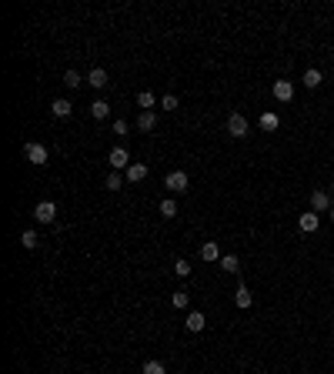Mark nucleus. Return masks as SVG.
Masks as SVG:
<instances>
[{
    "label": "nucleus",
    "instance_id": "obj_1",
    "mask_svg": "<svg viewBox=\"0 0 334 374\" xmlns=\"http://www.w3.org/2000/svg\"><path fill=\"white\" fill-rule=\"evenodd\" d=\"M164 187L174 191V194H184L187 191V174H184V170H171V174L164 177Z\"/></svg>",
    "mask_w": 334,
    "mask_h": 374
},
{
    "label": "nucleus",
    "instance_id": "obj_2",
    "mask_svg": "<svg viewBox=\"0 0 334 374\" xmlns=\"http://www.w3.org/2000/svg\"><path fill=\"white\" fill-rule=\"evenodd\" d=\"M34 217H37V224H50V221L57 217V204H54V201H40V204L34 207Z\"/></svg>",
    "mask_w": 334,
    "mask_h": 374
},
{
    "label": "nucleus",
    "instance_id": "obj_3",
    "mask_svg": "<svg viewBox=\"0 0 334 374\" xmlns=\"http://www.w3.org/2000/svg\"><path fill=\"white\" fill-rule=\"evenodd\" d=\"M107 164H110V170H127L130 167V157L124 147H114L110 154H107Z\"/></svg>",
    "mask_w": 334,
    "mask_h": 374
},
{
    "label": "nucleus",
    "instance_id": "obj_4",
    "mask_svg": "<svg viewBox=\"0 0 334 374\" xmlns=\"http://www.w3.org/2000/svg\"><path fill=\"white\" fill-rule=\"evenodd\" d=\"M271 94H274L281 104H287V100H294V84H291V80H274Z\"/></svg>",
    "mask_w": 334,
    "mask_h": 374
},
{
    "label": "nucleus",
    "instance_id": "obj_5",
    "mask_svg": "<svg viewBox=\"0 0 334 374\" xmlns=\"http://www.w3.org/2000/svg\"><path fill=\"white\" fill-rule=\"evenodd\" d=\"M228 130L234 137H248V117H244V114H231L228 117Z\"/></svg>",
    "mask_w": 334,
    "mask_h": 374
},
{
    "label": "nucleus",
    "instance_id": "obj_6",
    "mask_svg": "<svg viewBox=\"0 0 334 374\" xmlns=\"http://www.w3.org/2000/svg\"><path fill=\"white\" fill-rule=\"evenodd\" d=\"M27 161L30 164H37V167H43V164H47V147H43V144H27Z\"/></svg>",
    "mask_w": 334,
    "mask_h": 374
},
{
    "label": "nucleus",
    "instance_id": "obj_7",
    "mask_svg": "<svg viewBox=\"0 0 334 374\" xmlns=\"http://www.w3.org/2000/svg\"><path fill=\"white\" fill-rule=\"evenodd\" d=\"M298 227H301L304 234H314V231L321 227V217H318L314 211H307V214H301V217H298Z\"/></svg>",
    "mask_w": 334,
    "mask_h": 374
},
{
    "label": "nucleus",
    "instance_id": "obj_8",
    "mask_svg": "<svg viewBox=\"0 0 334 374\" xmlns=\"http://www.w3.org/2000/svg\"><path fill=\"white\" fill-rule=\"evenodd\" d=\"M327 207H331V194L327 191H314L311 194V211L321 214V211H327Z\"/></svg>",
    "mask_w": 334,
    "mask_h": 374
},
{
    "label": "nucleus",
    "instance_id": "obj_9",
    "mask_svg": "<svg viewBox=\"0 0 334 374\" xmlns=\"http://www.w3.org/2000/svg\"><path fill=\"white\" fill-rule=\"evenodd\" d=\"M124 174H127V184H141L144 177H147V164H130Z\"/></svg>",
    "mask_w": 334,
    "mask_h": 374
},
{
    "label": "nucleus",
    "instance_id": "obj_10",
    "mask_svg": "<svg viewBox=\"0 0 334 374\" xmlns=\"http://www.w3.org/2000/svg\"><path fill=\"white\" fill-rule=\"evenodd\" d=\"M87 84L97 87V91H104V87H107V71H104V67H94V71L87 74Z\"/></svg>",
    "mask_w": 334,
    "mask_h": 374
},
{
    "label": "nucleus",
    "instance_id": "obj_11",
    "mask_svg": "<svg viewBox=\"0 0 334 374\" xmlns=\"http://www.w3.org/2000/svg\"><path fill=\"white\" fill-rule=\"evenodd\" d=\"M184 324H187V331H194V334H197V331H204L207 318H204V314H201V311H191V314H187V321H184Z\"/></svg>",
    "mask_w": 334,
    "mask_h": 374
},
{
    "label": "nucleus",
    "instance_id": "obj_12",
    "mask_svg": "<svg viewBox=\"0 0 334 374\" xmlns=\"http://www.w3.org/2000/svg\"><path fill=\"white\" fill-rule=\"evenodd\" d=\"M201 257H204L207 264H211V261H220V247L214 244V240H207V244H201Z\"/></svg>",
    "mask_w": 334,
    "mask_h": 374
},
{
    "label": "nucleus",
    "instance_id": "obj_13",
    "mask_svg": "<svg viewBox=\"0 0 334 374\" xmlns=\"http://www.w3.org/2000/svg\"><path fill=\"white\" fill-rule=\"evenodd\" d=\"M91 117H94V120L110 117V104H107V100H94V104H91Z\"/></svg>",
    "mask_w": 334,
    "mask_h": 374
},
{
    "label": "nucleus",
    "instance_id": "obj_14",
    "mask_svg": "<svg viewBox=\"0 0 334 374\" xmlns=\"http://www.w3.org/2000/svg\"><path fill=\"white\" fill-rule=\"evenodd\" d=\"M137 127H141V130H154V127H157V114H154V111H141V117H137Z\"/></svg>",
    "mask_w": 334,
    "mask_h": 374
},
{
    "label": "nucleus",
    "instance_id": "obj_15",
    "mask_svg": "<svg viewBox=\"0 0 334 374\" xmlns=\"http://www.w3.org/2000/svg\"><path fill=\"white\" fill-rule=\"evenodd\" d=\"M104 187H107V191H121V187H124V174H121V170H110V174L104 177Z\"/></svg>",
    "mask_w": 334,
    "mask_h": 374
},
{
    "label": "nucleus",
    "instance_id": "obj_16",
    "mask_svg": "<svg viewBox=\"0 0 334 374\" xmlns=\"http://www.w3.org/2000/svg\"><path fill=\"white\" fill-rule=\"evenodd\" d=\"M50 111H54V117H71L74 107H71V100L60 97V100H54V104H50Z\"/></svg>",
    "mask_w": 334,
    "mask_h": 374
},
{
    "label": "nucleus",
    "instance_id": "obj_17",
    "mask_svg": "<svg viewBox=\"0 0 334 374\" xmlns=\"http://www.w3.org/2000/svg\"><path fill=\"white\" fill-rule=\"evenodd\" d=\"M220 268H224V271H228V274H237V271H241V261H237V257L234 254H224V257H220Z\"/></svg>",
    "mask_w": 334,
    "mask_h": 374
},
{
    "label": "nucleus",
    "instance_id": "obj_18",
    "mask_svg": "<svg viewBox=\"0 0 334 374\" xmlns=\"http://www.w3.org/2000/svg\"><path fill=\"white\" fill-rule=\"evenodd\" d=\"M234 304H237V307H251V291L248 288H237L234 291Z\"/></svg>",
    "mask_w": 334,
    "mask_h": 374
},
{
    "label": "nucleus",
    "instance_id": "obj_19",
    "mask_svg": "<svg viewBox=\"0 0 334 374\" xmlns=\"http://www.w3.org/2000/svg\"><path fill=\"white\" fill-rule=\"evenodd\" d=\"M137 107H144V111H154V94H150V91H141V94H137Z\"/></svg>",
    "mask_w": 334,
    "mask_h": 374
},
{
    "label": "nucleus",
    "instance_id": "obj_20",
    "mask_svg": "<svg viewBox=\"0 0 334 374\" xmlns=\"http://www.w3.org/2000/svg\"><path fill=\"white\" fill-rule=\"evenodd\" d=\"M277 124H281V120H277V114H271V111L261 114V127L264 130H277Z\"/></svg>",
    "mask_w": 334,
    "mask_h": 374
},
{
    "label": "nucleus",
    "instance_id": "obj_21",
    "mask_svg": "<svg viewBox=\"0 0 334 374\" xmlns=\"http://www.w3.org/2000/svg\"><path fill=\"white\" fill-rule=\"evenodd\" d=\"M64 84H67V87H71V91H77V87H80V84H84V77H80V74H77V71H67V74H64Z\"/></svg>",
    "mask_w": 334,
    "mask_h": 374
},
{
    "label": "nucleus",
    "instance_id": "obj_22",
    "mask_svg": "<svg viewBox=\"0 0 334 374\" xmlns=\"http://www.w3.org/2000/svg\"><path fill=\"white\" fill-rule=\"evenodd\" d=\"M171 304H174V307H177V311H184L187 304H191V297H187V291H177V294H171Z\"/></svg>",
    "mask_w": 334,
    "mask_h": 374
},
{
    "label": "nucleus",
    "instance_id": "obj_23",
    "mask_svg": "<svg viewBox=\"0 0 334 374\" xmlns=\"http://www.w3.org/2000/svg\"><path fill=\"white\" fill-rule=\"evenodd\" d=\"M321 80H324V77H321V71H314V67L304 74V84L311 87V91H314V87H321Z\"/></svg>",
    "mask_w": 334,
    "mask_h": 374
},
{
    "label": "nucleus",
    "instance_id": "obj_24",
    "mask_svg": "<svg viewBox=\"0 0 334 374\" xmlns=\"http://www.w3.org/2000/svg\"><path fill=\"white\" fill-rule=\"evenodd\" d=\"M174 214H177V204H174L171 197H167V201H161V217H167V221H171Z\"/></svg>",
    "mask_w": 334,
    "mask_h": 374
},
{
    "label": "nucleus",
    "instance_id": "obj_25",
    "mask_svg": "<svg viewBox=\"0 0 334 374\" xmlns=\"http://www.w3.org/2000/svg\"><path fill=\"white\" fill-rule=\"evenodd\" d=\"M144 374H167V367H164L161 361H147V364H144Z\"/></svg>",
    "mask_w": 334,
    "mask_h": 374
},
{
    "label": "nucleus",
    "instance_id": "obj_26",
    "mask_svg": "<svg viewBox=\"0 0 334 374\" xmlns=\"http://www.w3.org/2000/svg\"><path fill=\"white\" fill-rule=\"evenodd\" d=\"M20 244L27 247V251H34V247H37V234H34V231H24V234H20Z\"/></svg>",
    "mask_w": 334,
    "mask_h": 374
},
{
    "label": "nucleus",
    "instance_id": "obj_27",
    "mask_svg": "<svg viewBox=\"0 0 334 374\" xmlns=\"http://www.w3.org/2000/svg\"><path fill=\"white\" fill-rule=\"evenodd\" d=\"M161 107H164V111H177V97H174V94H164Z\"/></svg>",
    "mask_w": 334,
    "mask_h": 374
},
{
    "label": "nucleus",
    "instance_id": "obj_28",
    "mask_svg": "<svg viewBox=\"0 0 334 374\" xmlns=\"http://www.w3.org/2000/svg\"><path fill=\"white\" fill-rule=\"evenodd\" d=\"M174 274H177V277H187V274H191V264H187V261H177V264H174Z\"/></svg>",
    "mask_w": 334,
    "mask_h": 374
},
{
    "label": "nucleus",
    "instance_id": "obj_29",
    "mask_svg": "<svg viewBox=\"0 0 334 374\" xmlns=\"http://www.w3.org/2000/svg\"><path fill=\"white\" fill-rule=\"evenodd\" d=\"M114 134H117V137L127 134V120H114Z\"/></svg>",
    "mask_w": 334,
    "mask_h": 374
},
{
    "label": "nucleus",
    "instance_id": "obj_30",
    "mask_svg": "<svg viewBox=\"0 0 334 374\" xmlns=\"http://www.w3.org/2000/svg\"><path fill=\"white\" fill-rule=\"evenodd\" d=\"M331 221H334V207H331Z\"/></svg>",
    "mask_w": 334,
    "mask_h": 374
},
{
    "label": "nucleus",
    "instance_id": "obj_31",
    "mask_svg": "<svg viewBox=\"0 0 334 374\" xmlns=\"http://www.w3.org/2000/svg\"><path fill=\"white\" fill-rule=\"evenodd\" d=\"M331 274H334V268H331Z\"/></svg>",
    "mask_w": 334,
    "mask_h": 374
}]
</instances>
